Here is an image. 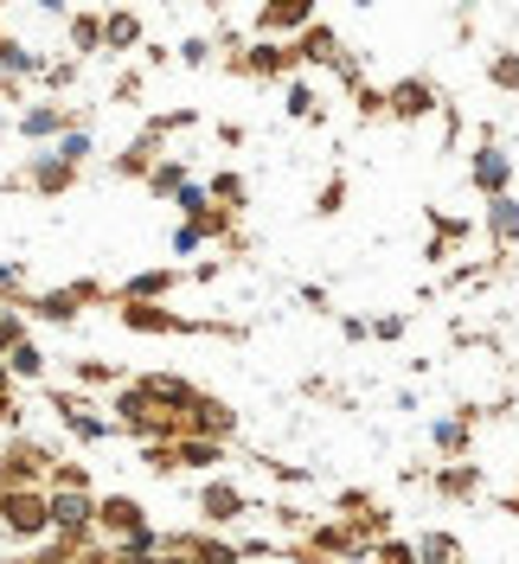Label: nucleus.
Returning a JSON list of instances; mask_svg holds the SVG:
<instances>
[{"label":"nucleus","instance_id":"obj_1","mask_svg":"<svg viewBox=\"0 0 519 564\" xmlns=\"http://www.w3.org/2000/svg\"><path fill=\"white\" fill-rule=\"evenodd\" d=\"M104 411H109V423H116V436H129V443H141V449H148V443H173V436H180V417H173V411H161V404L136 386V379L109 391Z\"/></svg>","mask_w":519,"mask_h":564},{"label":"nucleus","instance_id":"obj_2","mask_svg":"<svg viewBox=\"0 0 519 564\" xmlns=\"http://www.w3.org/2000/svg\"><path fill=\"white\" fill-rule=\"evenodd\" d=\"M90 302H116L97 276H84V282H58V289H39V295H26V315L33 321H52V327H71V321L84 315Z\"/></svg>","mask_w":519,"mask_h":564},{"label":"nucleus","instance_id":"obj_3","mask_svg":"<svg viewBox=\"0 0 519 564\" xmlns=\"http://www.w3.org/2000/svg\"><path fill=\"white\" fill-rule=\"evenodd\" d=\"M52 500V539L58 545H97V494L90 488H45Z\"/></svg>","mask_w":519,"mask_h":564},{"label":"nucleus","instance_id":"obj_4","mask_svg":"<svg viewBox=\"0 0 519 564\" xmlns=\"http://www.w3.org/2000/svg\"><path fill=\"white\" fill-rule=\"evenodd\" d=\"M52 468H58V449H52V443H39L26 430L7 436V449H0V481H7V488H45Z\"/></svg>","mask_w":519,"mask_h":564},{"label":"nucleus","instance_id":"obj_5","mask_svg":"<svg viewBox=\"0 0 519 564\" xmlns=\"http://www.w3.org/2000/svg\"><path fill=\"white\" fill-rule=\"evenodd\" d=\"M77 174H84V167H71L58 148H39V154H26V161L7 174V186H13V193L26 186V193H39V199H65L71 186H77Z\"/></svg>","mask_w":519,"mask_h":564},{"label":"nucleus","instance_id":"obj_6","mask_svg":"<svg viewBox=\"0 0 519 564\" xmlns=\"http://www.w3.org/2000/svg\"><path fill=\"white\" fill-rule=\"evenodd\" d=\"M0 527H7L13 545H39V539H52V500H45V488H13L7 494Z\"/></svg>","mask_w":519,"mask_h":564},{"label":"nucleus","instance_id":"obj_7","mask_svg":"<svg viewBox=\"0 0 519 564\" xmlns=\"http://www.w3.org/2000/svg\"><path fill=\"white\" fill-rule=\"evenodd\" d=\"M225 70H238V77H263V84H289L302 58H295V45H282V39H250L244 45V58H225Z\"/></svg>","mask_w":519,"mask_h":564},{"label":"nucleus","instance_id":"obj_8","mask_svg":"<svg viewBox=\"0 0 519 564\" xmlns=\"http://www.w3.org/2000/svg\"><path fill=\"white\" fill-rule=\"evenodd\" d=\"M45 404H52V411H58V423H65L71 436H77V443H109V436H116V423L104 417V404H90V391H52V398H45Z\"/></svg>","mask_w":519,"mask_h":564},{"label":"nucleus","instance_id":"obj_9","mask_svg":"<svg viewBox=\"0 0 519 564\" xmlns=\"http://www.w3.org/2000/svg\"><path fill=\"white\" fill-rule=\"evenodd\" d=\"M161 558L173 564H244V552L218 532H161Z\"/></svg>","mask_w":519,"mask_h":564},{"label":"nucleus","instance_id":"obj_10","mask_svg":"<svg viewBox=\"0 0 519 564\" xmlns=\"http://www.w3.org/2000/svg\"><path fill=\"white\" fill-rule=\"evenodd\" d=\"M468 186H475L482 199H507V193H513V154H507L500 141H475V148H468Z\"/></svg>","mask_w":519,"mask_h":564},{"label":"nucleus","instance_id":"obj_11","mask_svg":"<svg viewBox=\"0 0 519 564\" xmlns=\"http://www.w3.org/2000/svg\"><path fill=\"white\" fill-rule=\"evenodd\" d=\"M199 520H206V532L238 527V520H250V494L225 475H212V481H199Z\"/></svg>","mask_w":519,"mask_h":564},{"label":"nucleus","instance_id":"obj_12","mask_svg":"<svg viewBox=\"0 0 519 564\" xmlns=\"http://www.w3.org/2000/svg\"><path fill=\"white\" fill-rule=\"evenodd\" d=\"M314 20H321V13H314V0H263L250 26H257V39H282V45H295Z\"/></svg>","mask_w":519,"mask_h":564},{"label":"nucleus","instance_id":"obj_13","mask_svg":"<svg viewBox=\"0 0 519 564\" xmlns=\"http://www.w3.org/2000/svg\"><path fill=\"white\" fill-rule=\"evenodd\" d=\"M443 109V90L430 84V77H398V84H385V116L391 122H423V116H436Z\"/></svg>","mask_w":519,"mask_h":564},{"label":"nucleus","instance_id":"obj_14","mask_svg":"<svg viewBox=\"0 0 519 564\" xmlns=\"http://www.w3.org/2000/svg\"><path fill=\"white\" fill-rule=\"evenodd\" d=\"M136 532H148V507H141L136 494H97V539L122 545Z\"/></svg>","mask_w":519,"mask_h":564},{"label":"nucleus","instance_id":"obj_15","mask_svg":"<svg viewBox=\"0 0 519 564\" xmlns=\"http://www.w3.org/2000/svg\"><path fill=\"white\" fill-rule=\"evenodd\" d=\"M84 116L71 104H52V97H39V104H26L20 109V122H13V135L20 141H39V148H52V141L65 135V129H77Z\"/></svg>","mask_w":519,"mask_h":564},{"label":"nucleus","instance_id":"obj_16","mask_svg":"<svg viewBox=\"0 0 519 564\" xmlns=\"http://www.w3.org/2000/svg\"><path fill=\"white\" fill-rule=\"evenodd\" d=\"M475 423H482V411L475 404H462V411H450V417L430 423V449L443 462H468V449H475Z\"/></svg>","mask_w":519,"mask_h":564},{"label":"nucleus","instance_id":"obj_17","mask_svg":"<svg viewBox=\"0 0 519 564\" xmlns=\"http://www.w3.org/2000/svg\"><path fill=\"white\" fill-rule=\"evenodd\" d=\"M180 436H206V443H231L238 436V411L225 404V398H212V391H199V404L186 411V430Z\"/></svg>","mask_w":519,"mask_h":564},{"label":"nucleus","instance_id":"obj_18","mask_svg":"<svg viewBox=\"0 0 519 564\" xmlns=\"http://www.w3.org/2000/svg\"><path fill=\"white\" fill-rule=\"evenodd\" d=\"M161 161H167V141L141 129V135L122 148V154H109V174H116V180H141V186H148V174H154Z\"/></svg>","mask_w":519,"mask_h":564},{"label":"nucleus","instance_id":"obj_19","mask_svg":"<svg viewBox=\"0 0 519 564\" xmlns=\"http://www.w3.org/2000/svg\"><path fill=\"white\" fill-rule=\"evenodd\" d=\"M136 386L148 391L161 411H173V417H180V430H186V411L199 404V386H193V379H180V372H141Z\"/></svg>","mask_w":519,"mask_h":564},{"label":"nucleus","instance_id":"obj_20","mask_svg":"<svg viewBox=\"0 0 519 564\" xmlns=\"http://www.w3.org/2000/svg\"><path fill=\"white\" fill-rule=\"evenodd\" d=\"M430 494H443V500H482L487 494L482 462H443V468H430Z\"/></svg>","mask_w":519,"mask_h":564},{"label":"nucleus","instance_id":"obj_21","mask_svg":"<svg viewBox=\"0 0 519 564\" xmlns=\"http://www.w3.org/2000/svg\"><path fill=\"white\" fill-rule=\"evenodd\" d=\"M468 238H475V225H468V218L430 206V245H423V257H430V263H450V250H462Z\"/></svg>","mask_w":519,"mask_h":564},{"label":"nucleus","instance_id":"obj_22","mask_svg":"<svg viewBox=\"0 0 519 564\" xmlns=\"http://www.w3.org/2000/svg\"><path fill=\"white\" fill-rule=\"evenodd\" d=\"M482 231H487V245H494V257H507V250L519 245V199L513 193H507V199H487Z\"/></svg>","mask_w":519,"mask_h":564},{"label":"nucleus","instance_id":"obj_23","mask_svg":"<svg viewBox=\"0 0 519 564\" xmlns=\"http://www.w3.org/2000/svg\"><path fill=\"white\" fill-rule=\"evenodd\" d=\"M173 468H186V475H218L225 468V443H206V436H173Z\"/></svg>","mask_w":519,"mask_h":564},{"label":"nucleus","instance_id":"obj_24","mask_svg":"<svg viewBox=\"0 0 519 564\" xmlns=\"http://www.w3.org/2000/svg\"><path fill=\"white\" fill-rule=\"evenodd\" d=\"M173 289H180V263H161V270H141L116 289V302H167Z\"/></svg>","mask_w":519,"mask_h":564},{"label":"nucleus","instance_id":"obj_25","mask_svg":"<svg viewBox=\"0 0 519 564\" xmlns=\"http://www.w3.org/2000/svg\"><path fill=\"white\" fill-rule=\"evenodd\" d=\"M340 52H346V45H340V33H334L327 20H314L309 33L295 39V58H302V65H314V70H321V65L334 70V65H340Z\"/></svg>","mask_w":519,"mask_h":564},{"label":"nucleus","instance_id":"obj_26","mask_svg":"<svg viewBox=\"0 0 519 564\" xmlns=\"http://www.w3.org/2000/svg\"><path fill=\"white\" fill-rule=\"evenodd\" d=\"M65 45L77 52V65H84V58H97V52H104V13H90V7L65 13Z\"/></svg>","mask_w":519,"mask_h":564},{"label":"nucleus","instance_id":"obj_27","mask_svg":"<svg viewBox=\"0 0 519 564\" xmlns=\"http://www.w3.org/2000/svg\"><path fill=\"white\" fill-rule=\"evenodd\" d=\"M141 45H148L141 13H129V7H109V13H104V52H141Z\"/></svg>","mask_w":519,"mask_h":564},{"label":"nucleus","instance_id":"obj_28","mask_svg":"<svg viewBox=\"0 0 519 564\" xmlns=\"http://www.w3.org/2000/svg\"><path fill=\"white\" fill-rule=\"evenodd\" d=\"M411 545H417V564H468V545H462V539H455L450 527L417 532Z\"/></svg>","mask_w":519,"mask_h":564},{"label":"nucleus","instance_id":"obj_29","mask_svg":"<svg viewBox=\"0 0 519 564\" xmlns=\"http://www.w3.org/2000/svg\"><path fill=\"white\" fill-rule=\"evenodd\" d=\"M282 116H289V122H321V97H314L309 77H289V84H282Z\"/></svg>","mask_w":519,"mask_h":564},{"label":"nucleus","instance_id":"obj_30","mask_svg":"<svg viewBox=\"0 0 519 564\" xmlns=\"http://www.w3.org/2000/svg\"><path fill=\"white\" fill-rule=\"evenodd\" d=\"M206 193H212V206H225L231 218H238V212L250 206V180L231 174V167H225V174H212V180H206Z\"/></svg>","mask_w":519,"mask_h":564},{"label":"nucleus","instance_id":"obj_31","mask_svg":"<svg viewBox=\"0 0 519 564\" xmlns=\"http://www.w3.org/2000/svg\"><path fill=\"white\" fill-rule=\"evenodd\" d=\"M71 379L84 391H116V386H129L122 379V366H109V359H71Z\"/></svg>","mask_w":519,"mask_h":564},{"label":"nucleus","instance_id":"obj_32","mask_svg":"<svg viewBox=\"0 0 519 564\" xmlns=\"http://www.w3.org/2000/svg\"><path fill=\"white\" fill-rule=\"evenodd\" d=\"M7 372H13V386H20V379H26V386H33V379H45V347H39L33 334L7 352Z\"/></svg>","mask_w":519,"mask_h":564},{"label":"nucleus","instance_id":"obj_33","mask_svg":"<svg viewBox=\"0 0 519 564\" xmlns=\"http://www.w3.org/2000/svg\"><path fill=\"white\" fill-rule=\"evenodd\" d=\"M487 84H494V90H507V97H519V52H513V45L487 52Z\"/></svg>","mask_w":519,"mask_h":564},{"label":"nucleus","instance_id":"obj_34","mask_svg":"<svg viewBox=\"0 0 519 564\" xmlns=\"http://www.w3.org/2000/svg\"><path fill=\"white\" fill-rule=\"evenodd\" d=\"M186 180H193V174H186V161H173V154H167V161L148 174V193H154V199H180V186H186Z\"/></svg>","mask_w":519,"mask_h":564},{"label":"nucleus","instance_id":"obj_35","mask_svg":"<svg viewBox=\"0 0 519 564\" xmlns=\"http://www.w3.org/2000/svg\"><path fill=\"white\" fill-rule=\"evenodd\" d=\"M77 58H52V65H45V77H39V84H45V97H52V104H65V90H77Z\"/></svg>","mask_w":519,"mask_h":564},{"label":"nucleus","instance_id":"obj_36","mask_svg":"<svg viewBox=\"0 0 519 564\" xmlns=\"http://www.w3.org/2000/svg\"><path fill=\"white\" fill-rule=\"evenodd\" d=\"M52 148H58V154H65L71 167H84V161H90V154H97V135H90V122H77V129H65V135L52 141Z\"/></svg>","mask_w":519,"mask_h":564},{"label":"nucleus","instance_id":"obj_37","mask_svg":"<svg viewBox=\"0 0 519 564\" xmlns=\"http://www.w3.org/2000/svg\"><path fill=\"white\" fill-rule=\"evenodd\" d=\"M0 302L26 308V263H13V257H0Z\"/></svg>","mask_w":519,"mask_h":564},{"label":"nucleus","instance_id":"obj_38","mask_svg":"<svg viewBox=\"0 0 519 564\" xmlns=\"http://www.w3.org/2000/svg\"><path fill=\"white\" fill-rule=\"evenodd\" d=\"M186 129H199V109H161V116H148V135H186Z\"/></svg>","mask_w":519,"mask_h":564},{"label":"nucleus","instance_id":"obj_39","mask_svg":"<svg viewBox=\"0 0 519 564\" xmlns=\"http://www.w3.org/2000/svg\"><path fill=\"white\" fill-rule=\"evenodd\" d=\"M346 212V174H327L321 193H314V218H340Z\"/></svg>","mask_w":519,"mask_h":564},{"label":"nucleus","instance_id":"obj_40","mask_svg":"<svg viewBox=\"0 0 519 564\" xmlns=\"http://www.w3.org/2000/svg\"><path fill=\"white\" fill-rule=\"evenodd\" d=\"M173 212H180L186 225H193V218H206V212H212V193H206V180H186V186H180V199H173Z\"/></svg>","mask_w":519,"mask_h":564},{"label":"nucleus","instance_id":"obj_41","mask_svg":"<svg viewBox=\"0 0 519 564\" xmlns=\"http://www.w3.org/2000/svg\"><path fill=\"white\" fill-rule=\"evenodd\" d=\"M20 340H26V308H7V302H0V359L20 347Z\"/></svg>","mask_w":519,"mask_h":564},{"label":"nucleus","instance_id":"obj_42","mask_svg":"<svg viewBox=\"0 0 519 564\" xmlns=\"http://www.w3.org/2000/svg\"><path fill=\"white\" fill-rule=\"evenodd\" d=\"M366 507H379V494H366V488H340L334 494V520H359Z\"/></svg>","mask_w":519,"mask_h":564},{"label":"nucleus","instance_id":"obj_43","mask_svg":"<svg viewBox=\"0 0 519 564\" xmlns=\"http://www.w3.org/2000/svg\"><path fill=\"white\" fill-rule=\"evenodd\" d=\"M212 52H218V45H212L206 33H193V39H180V52H173V58H180L186 70H206V65H212Z\"/></svg>","mask_w":519,"mask_h":564},{"label":"nucleus","instance_id":"obj_44","mask_svg":"<svg viewBox=\"0 0 519 564\" xmlns=\"http://www.w3.org/2000/svg\"><path fill=\"white\" fill-rule=\"evenodd\" d=\"M353 116H359V122H379L385 116V90L379 84H359V90H353Z\"/></svg>","mask_w":519,"mask_h":564},{"label":"nucleus","instance_id":"obj_45","mask_svg":"<svg viewBox=\"0 0 519 564\" xmlns=\"http://www.w3.org/2000/svg\"><path fill=\"white\" fill-rule=\"evenodd\" d=\"M372 564H417V545H411V539H398V532H391L385 545H372Z\"/></svg>","mask_w":519,"mask_h":564},{"label":"nucleus","instance_id":"obj_46","mask_svg":"<svg viewBox=\"0 0 519 564\" xmlns=\"http://www.w3.org/2000/svg\"><path fill=\"white\" fill-rule=\"evenodd\" d=\"M141 468H148V475H180V468H173V443H148V449H141Z\"/></svg>","mask_w":519,"mask_h":564},{"label":"nucleus","instance_id":"obj_47","mask_svg":"<svg viewBox=\"0 0 519 564\" xmlns=\"http://www.w3.org/2000/svg\"><path fill=\"white\" fill-rule=\"evenodd\" d=\"M141 90H148V77H141V70H122V77L109 84V104H141Z\"/></svg>","mask_w":519,"mask_h":564},{"label":"nucleus","instance_id":"obj_48","mask_svg":"<svg viewBox=\"0 0 519 564\" xmlns=\"http://www.w3.org/2000/svg\"><path fill=\"white\" fill-rule=\"evenodd\" d=\"M45 488H90V468H84V462H65V456H58V468H52V481H45Z\"/></svg>","mask_w":519,"mask_h":564},{"label":"nucleus","instance_id":"obj_49","mask_svg":"<svg viewBox=\"0 0 519 564\" xmlns=\"http://www.w3.org/2000/svg\"><path fill=\"white\" fill-rule=\"evenodd\" d=\"M257 462H263L277 481H289V488H309V481H314V468H302V462H270V456H257Z\"/></svg>","mask_w":519,"mask_h":564},{"label":"nucleus","instance_id":"obj_50","mask_svg":"<svg viewBox=\"0 0 519 564\" xmlns=\"http://www.w3.org/2000/svg\"><path fill=\"white\" fill-rule=\"evenodd\" d=\"M404 334H411V315H372V340L391 347V340H404Z\"/></svg>","mask_w":519,"mask_h":564},{"label":"nucleus","instance_id":"obj_51","mask_svg":"<svg viewBox=\"0 0 519 564\" xmlns=\"http://www.w3.org/2000/svg\"><path fill=\"white\" fill-rule=\"evenodd\" d=\"M334 77H340L346 90H359V84H366V58H359V52H340V65H334Z\"/></svg>","mask_w":519,"mask_h":564},{"label":"nucleus","instance_id":"obj_52","mask_svg":"<svg viewBox=\"0 0 519 564\" xmlns=\"http://www.w3.org/2000/svg\"><path fill=\"white\" fill-rule=\"evenodd\" d=\"M199 245H206V231H199V225H173V257H193Z\"/></svg>","mask_w":519,"mask_h":564},{"label":"nucleus","instance_id":"obj_53","mask_svg":"<svg viewBox=\"0 0 519 564\" xmlns=\"http://www.w3.org/2000/svg\"><path fill=\"white\" fill-rule=\"evenodd\" d=\"M455 141H462V109L443 104V148H455Z\"/></svg>","mask_w":519,"mask_h":564},{"label":"nucleus","instance_id":"obj_54","mask_svg":"<svg viewBox=\"0 0 519 564\" xmlns=\"http://www.w3.org/2000/svg\"><path fill=\"white\" fill-rule=\"evenodd\" d=\"M340 334H346V340H372V321H366V315H346Z\"/></svg>","mask_w":519,"mask_h":564},{"label":"nucleus","instance_id":"obj_55","mask_svg":"<svg viewBox=\"0 0 519 564\" xmlns=\"http://www.w3.org/2000/svg\"><path fill=\"white\" fill-rule=\"evenodd\" d=\"M218 148H244V122H218Z\"/></svg>","mask_w":519,"mask_h":564},{"label":"nucleus","instance_id":"obj_56","mask_svg":"<svg viewBox=\"0 0 519 564\" xmlns=\"http://www.w3.org/2000/svg\"><path fill=\"white\" fill-rule=\"evenodd\" d=\"M0 398H13V372H7V359H0Z\"/></svg>","mask_w":519,"mask_h":564},{"label":"nucleus","instance_id":"obj_57","mask_svg":"<svg viewBox=\"0 0 519 564\" xmlns=\"http://www.w3.org/2000/svg\"><path fill=\"white\" fill-rule=\"evenodd\" d=\"M500 513H513V520H519V494H507V500H500Z\"/></svg>","mask_w":519,"mask_h":564},{"label":"nucleus","instance_id":"obj_58","mask_svg":"<svg viewBox=\"0 0 519 564\" xmlns=\"http://www.w3.org/2000/svg\"><path fill=\"white\" fill-rule=\"evenodd\" d=\"M7 494H13V488H7V481H0V513H7Z\"/></svg>","mask_w":519,"mask_h":564},{"label":"nucleus","instance_id":"obj_59","mask_svg":"<svg viewBox=\"0 0 519 564\" xmlns=\"http://www.w3.org/2000/svg\"><path fill=\"white\" fill-rule=\"evenodd\" d=\"M513 494H519V488H513Z\"/></svg>","mask_w":519,"mask_h":564}]
</instances>
